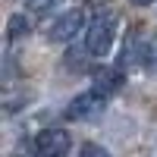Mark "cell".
<instances>
[{
	"label": "cell",
	"mask_w": 157,
	"mask_h": 157,
	"mask_svg": "<svg viewBox=\"0 0 157 157\" xmlns=\"http://www.w3.org/2000/svg\"><path fill=\"white\" fill-rule=\"evenodd\" d=\"M113 19L110 16H94L88 22V29H85V47H88V54L91 57H104L110 50L113 44Z\"/></svg>",
	"instance_id": "cell-1"
},
{
	"label": "cell",
	"mask_w": 157,
	"mask_h": 157,
	"mask_svg": "<svg viewBox=\"0 0 157 157\" xmlns=\"http://www.w3.org/2000/svg\"><path fill=\"white\" fill-rule=\"evenodd\" d=\"M69 148H72V138L66 129H41L35 138L38 157H66Z\"/></svg>",
	"instance_id": "cell-2"
},
{
	"label": "cell",
	"mask_w": 157,
	"mask_h": 157,
	"mask_svg": "<svg viewBox=\"0 0 157 157\" xmlns=\"http://www.w3.org/2000/svg\"><path fill=\"white\" fill-rule=\"evenodd\" d=\"M82 25H85V16H82V10H69V13H63V16L50 25V32H47V38L50 41H72L75 38V32H82Z\"/></svg>",
	"instance_id": "cell-3"
},
{
	"label": "cell",
	"mask_w": 157,
	"mask_h": 157,
	"mask_svg": "<svg viewBox=\"0 0 157 157\" xmlns=\"http://www.w3.org/2000/svg\"><path fill=\"white\" fill-rule=\"evenodd\" d=\"M101 107H104V98L98 94V91H85V94H78V98L69 101L66 116L69 120H88V116L101 113Z\"/></svg>",
	"instance_id": "cell-4"
},
{
	"label": "cell",
	"mask_w": 157,
	"mask_h": 157,
	"mask_svg": "<svg viewBox=\"0 0 157 157\" xmlns=\"http://www.w3.org/2000/svg\"><path fill=\"white\" fill-rule=\"evenodd\" d=\"M91 78H94L91 91H98L101 98H110V94H116V91L123 88V72L116 66H98Z\"/></svg>",
	"instance_id": "cell-5"
},
{
	"label": "cell",
	"mask_w": 157,
	"mask_h": 157,
	"mask_svg": "<svg viewBox=\"0 0 157 157\" xmlns=\"http://www.w3.org/2000/svg\"><path fill=\"white\" fill-rule=\"evenodd\" d=\"M32 29V22L25 19V13H13V16L6 19V35L10 38H22V35H29Z\"/></svg>",
	"instance_id": "cell-6"
},
{
	"label": "cell",
	"mask_w": 157,
	"mask_h": 157,
	"mask_svg": "<svg viewBox=\"0 0 157 157\" xmlns=\"http://www.w3.org/2000/svg\"><path fill=\"white\" fill-rule=\"evenodd\" d=\"M82 157H113L107 148H101V145H91V141H88V145H82Z\"/></svg>",
	"instance_id": "cell-7"
},
{
	"label": "cell",
	"mask_w": 157,
	"mask_h": 157,
	"mask_svg": "<svg viewBox=\"0 0 157 157\" xmlns=\"http://www.w3.org/2000/svg\"><path fill=\"white\" fill-rule=\"evenodd\" d=\"M66 0H32V6L38 13H47V10H54V6H63Z\"/></svg>",
	"instance_id": "cell-8"
},
{
	"label": "cell",
	"mask_w": 157,
	"mask_h": 157,
	"mask_svg": "<svg viewBox=\"0 0 157 157\" xmlns=\"http://www.w3.org/2000/svg\"><path fill=\"white\" fill-rule=\"evenodd\" d=\"M135 6H148V3H154V0H132Z\"/></svg>",
	"instance_id": "cell-9"
}]
</instances>
